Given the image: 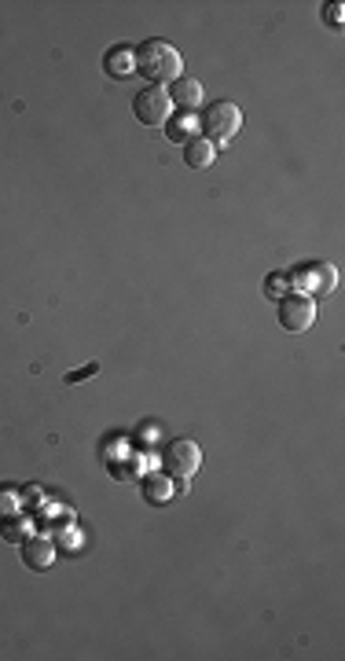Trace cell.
Here are the masks:
<instances>
[{"label": "cell", "instance_id": "obj_3", "mask_svg": "<svg viewBox=\"0 0 345 661\" xmlns=\"http://www.w3.org/2000/svg\"><path fill=\"white\" fill-rule=\"evenodd\" d=\"M133 114L140 126H165V121L172 118V100L165 85H147L136 100H133Z\"/></svg>", "mask_w": 345, "mask_h": 661}, {"label": "cell", "instance_id": "obj_13", "mask_svg": "<svg viewBox=\"0 0 345 661\" xmlns=\"http://www.w3.org/2000/svg\"><path fill=\"white\" fill-rule=\"evenodd\" d=\"M143 493L151 496L155 503H165V500L172 496V481H169V478H151V481L143 485Z\"/></svg>", "mask_w": 345, "mask_h": 661}, {"label": "cell", "instance_id": "obj_1", "mask_svg": "<svg viewBox=\"0 0 345 661\" xmlns=\"http://www.w3.org/2000/svg\"><path fill=\"white\" fill-rule=\"evenodd\" d=\"M136 73L151 85H172L184 73V59L169 41H143L136 48Z\"/></svg>", "mask_w": 345, "mask_h": 661}, {"label": "cell", "instance_id": "obj_5", "mask_svg": "<svg viewBox=\"0 0 345 661\" xmlns=\"http://www.w3.org/2000/svg\"><path fill=\"white\" fill-rule=\"evenodd\" d=\"M290 287H298V294H309V298H316V294H331L334 283H338V268L327 265V261H312L305 268H298V273L287 276Z\"/></svg>", "mask_w": 345, "mask_h": 661}, {"label": "cell", "instance_id": "obj_4", "mask_svg": "<svg viewBox=\"0 0 345 661\" xmlns=\"http://www.w3.org/2000/svg\"><path fill=\"white\" fill-rule=\"evenodd\" d=\"M280 327L283 331H290V334H302V331H309L312 327V320H316V302L309 298V294H298V290H290V294H283L280 298Z\"/></svg>", "mask_w": 345, "mask_h": 661}, {"label": "cell", "instance_id": "obj_11", "mask_svg": "<svg viewBox=\"0 0 345 661\" xmlns=\"http://www.w3.org/2000/svg\"><path fill=\"white\" fill-rule=\"evenodd\" d=\"M165 133H169V140L172 143H191L195 136H203V121L195 118V114H180L177 121H165Z\"/></svg>", "mask_w": 345, "mask_h": 661}, {"label": "cell", "instance_id": "obj_16", "mask_svg": "<svg viewBox=\"0 0 345 661\" xmlns=\"http://www.w3.org/2000/svg\"><path fill=\"white\" fill-rule=\"evenodd\" d=\"M283 283H287V276L280 273V276H276L272 283H268V294H280V290H283Z\"/></svg>", "mask_w": 345, "mask_h": 661}, {"label": "cell", "instance_id": "obj_2", "mask_svg": "<svg viewBox=\"0 0 345 661\" xmlns=\"http://www.w3.org/2000/svg\"><path fill=\"white\" fill-rule=\"evenodd\" d=\"M199 121H203V136H206V140L228 143V140H235V133L242 129V111H239L235 104H228V100H217V104L206 107V114H203Z\"/></svg>", "mask_w": 345, "mask_h": 661}, {"label": "cell", "instance_id": "obj_8", "mask_svg": "<svg viewBox=\"0 0 345 661\" xmlns=\"http://www.w3.org/2000/svg\"><path fill=\"white\" fill-rule=\"evenodd\" d=\"M22 562H27L30 570H37V573L52 570V562H56V544L48 541V536H30V541H22Z\"/></svg>", "mask_w": 345, "mask_h": 661}, {"label": "cell", "instance_id": "obj_10", "mask_svg": "<svg viewBox=\"0 0 345 661\" xmlns=\"http://www.w3.org/2000/svg\"><path fill=\"white\" fill-rule=\"evenodd\" d=\"M104 70L111 78H129V73H136V48H111L104 59Z\"/></svg>", "mask_w": 345, "mask_h": 661}, {"label": "cell", "instance_id": "obj_15", "mask_svg": "<svg viewBox=\"0 0 345 661\" xmlns=\"http://www.w3.org/2000/svg\"><path fill=\"white\" fill-rule=\"evenodd\" d=\"M341 8L345 4H338V0H334V4H327V22H331V27H341V15H345Z\"/></svg>", "mask_w": 345, "mask_h": 661}, {"label": "cell", "instance_id": "obj_12", "mask_svg": "<svg viewBox=\"0 0 345 661\" xmlns=\"http://www.w3.org/2000/svg\"><path fill=\"white\" fill-rule=\"evenodd\" d=\"M0 529H4V536L12 544H22V541H30V536H34V522L30 519H4Z\"/></svg>", "mask_w": 345, "mask_h": 661}, {"label": "cell", "instance_id": "obj_7", "mask_svg": "<svg viewBox=\"0 0 345 661\" xmlns=\"http://www.w3.org/2000/svg\"><path fill=\"white\" fill-rule=\"evenodd\" d=\"M169 100H172V107H180V111H195L199 104H206V88H203V81L199 78H188V73H180L177 81H172L169 88Z\"/></svg>", "mask_w": 345, "mask_h": 661}, {"label": "cell", "instance_id": "obj_9", "mask_svg": "<svg viewBox=\"0 0 345 661\" xmlns=\"http://www.w3.org/2000/svg\"><path fill=\"white\" fill-rule=\"evenodd\" d=\"M213 158H217V143L213 140L195 136L191 143H184V162L191 169H206V165H213Z\"/></svg>", "mask_w": 345, "mask_h": 661}, {"label": "cell", "instance_id": "obj_6", "mask_svg": "<svg viewBox=\"0 0 345 661\" xmlns=\"http://www.w3.org/2000/svg\"><path fill=\"white\" fill-rule=\"evenodd\" d=\"M162 463H165L169 478H184L188 481L191 474H199V467H203V449L195 445V441L180 437V441H172V445L165 449Z\"/></svg>", "mask_w": 345, "mask_h": 661}, {"label": "cell", "instance_id": "obj_14", "mask_svg": "<svg viewBox=\"0 0 345 661\" xmlns=\"http://www.w3.org/2000/svg\"><path fill=\"white\" fill-rule=\"evenodd\" d=\"M96 372H100V364H96V360H92L88 367H78V372H70V375H66V382L73 386V382H81V379H92Z\"/></svg>", "mask_w": 345, "mask_h": 661}]
</instances>
